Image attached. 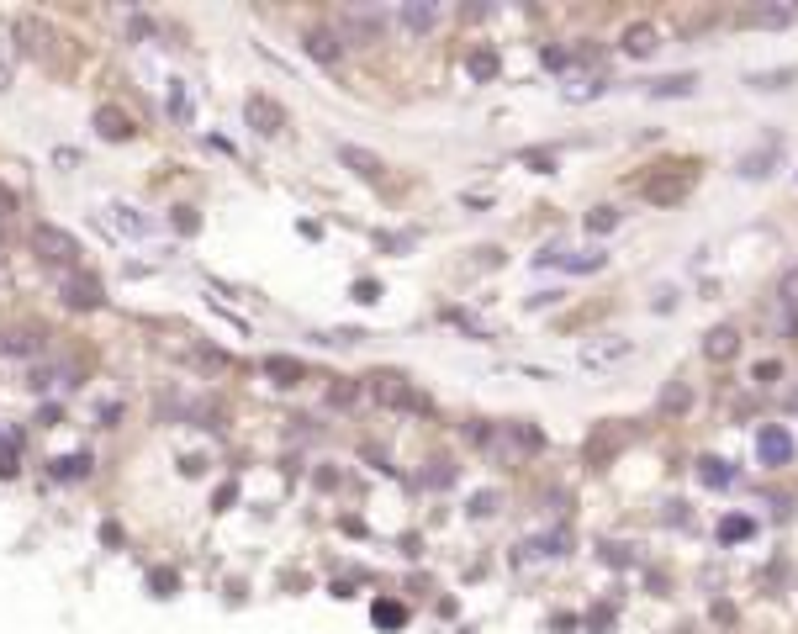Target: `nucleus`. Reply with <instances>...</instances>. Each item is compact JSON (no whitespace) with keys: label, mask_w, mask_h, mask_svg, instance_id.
Here are the masks:
<instances>
[{"label":"nucleus","mask_w":798,"mask_h":634,"mask_svg":"<svg viewBox=\"0 0 798 634\" xmlns=\"http://www.w3.org/2000/svg\"><path fill=\"white\" fill-rule=\"evenodd\" d=\"M629 354H635V344H629V339H619V333H603V339L582 344V365L603 370V365H619V360H629Z\"/></svg>","instance_id":"nucleus-6"},{"label":"nucleus","mask_w":798,"mask_h":634,"mask_svg":"<svg viewBox=\"0 0 798 634\" xmlns=\"http://www.w3.org/2000/svg\"><path fill=\"white\" fill-rule=\"evenodd\" d=\"M106 228L122 233V238H148L159 222L148 217L143 207H133V201H106Z\"/></svg>","instance_id":"nucleus-4"},{"label":"nucleus","mask_w":798,"mask_h":634,"mask_svg":"<svg viewBox=\"0 0 798 634\" xmlns=\"http://www.w3.org/2000/svg\"><path fill=\"white\" fill-rule=\"evenodd\" d=\"M656 48H661V32L651 22H629L619 32V53H629V59H651Z\"/></svg>","instance_id":"nucleus-8"},{"label":"nucleus","mask_w":798,"mask_h":634,"mask_svg":"<svg viewBox=\"0 0 798 634\" xmlns=\"http://www.w3.org/2000/svg\"><path fill=\"white\" fill-rule=\"evenodd\" d=\"M259 370H265L275 386H296V381H302V365L286 360V354H265V360H259Z\"/></svg>","instance_id":"nucleus-17"},{"label":"nucleus","mask_w":798,"mask_h":634,"mask_svg":"<svg viewBox=\"0 0 798 634\" xmlns=\"http://www.w3.org/2000/svg\"><path fill=\"white\" fill-rule=\"evenodd\" d=\"M645 191H651V201H677V196H688V180L661 175V180H651V185H645Z\"/></svg>","instance_id":"nucleus-23"},{"label":"nucleus","mask_w":798,"mask_h":634,"mask_svg":"<svg viewBox=\"0 0 798 634\" xmlns=\"http://www.w3.org/2000/svg\"><path fill=\"white\" fill-rule=\"evenodd\" d=\"M619 222H624L619 207H598V212H587V233H614Z\"/></svg>","instance_id":"nucleus-24"},{"label":"nucleus","mask_w":798,"mask_h":634,"mask_svg":"<svg viewBox=\"0 0 798 634\" xmlns=\"http://www.w3.org/2000/svg\"><path fill=\"white\" fill-rule=\"evenodd\" d=\"M497 69H503V64H497V53H492V48H476L471 59H466V74H471V80H481V85L497 80Z\"/></svg>","instance_id":"nucleus-20"},{"label":"nucleus","mask_w":798,"mask_h":634,"mask_svg":"<svg viewBox=\"0 0 798 634\" xmlns=\"http://www.w3.org/2000/svg\"><path fill=\"white\" fill-rule=\"evenodd\" d=\"M777 302H783L788 323H798V265H788V270H783V281H777Z\"/></svg>","instance_id":"nucleus-21"},{"label":"nucleus","mask_w":798,"mask_h":634,"mask_svg":"<svg viewBox=\"0 0 798 634\" xmlns=\"http://www.w3.org/2000/svg\"><path fill=\"white\" fill-rule=\"evenodd\" d=\"M735 354H740V328H735V323H719V328H709V333H703V360L730 365Z\"/></svg>","instance_id":"nucleus-7"},{"label":"nucleus","mask_w":798,"mask_h":634,"mask_svg":"<svg viewBox=\"0 0 798 634\" xmlns=\"http://www.w3.org/2000/svg\"><path fill=\"white\" fill-rule=\"evenodd\" d=\"M339 164H349L360 180H381L386 175V159L370 154V148H360V143H339Z\"/></svg>","instance_id":"nucleus-10"},{"label":"nucleus","mask_w":798,"mask_h":634,"mask_svg":"<svg viewBox=\"0 0 798 634\" xmlns=\"http://www.w3.org/2000/svg\"><path fill=\"white\" fill-rule=\"evenodd\" d=\"M307 53H312V59H318V64H339V53H344V37L333 32V27H312V32H307Z\"/></svg>","instance_id":"nucleus-12"},{"label":"nucleus","mask_w":798,"mask_h":634,"mask_svg":"<svg viewBox=\"0 0 798 634\" xmlns=\"http://www.w3.org/2000/svg\"><path fill=\"white\" fill-rule=\"evenodd\" d=\"M439 6L434 0H407V6H397V22H402V32H413V37H423V32H434L439 27Z\"/></svg>","instance_id":"nucleus-9"},{"label":"nucleus","mask_w":798,"mask_h":634,"mask_svg":"<svg viewBox=\"0 0 798 634\" xmlns=\"http://www.w3.org/2000/svg\"><path fill=\"white\" fill-rule=\"evenodd\" d=\"M96 127H101V138H111V143L133 138V117L117 111V106H96Z\"/></svg>","instance_id":"nucleus-13"},{"label":"nucleus","mask_w":798,"mask_h":634,"mask_svg":"<svg viewBox=\"0 0 798 634\" xmlns=\"http://www.w3.org/2000/svg\"><path fill=\"white\" fill-rule=\"evenodd\" d=\"M534 265H561V270H571V275H592V270H603L608 265V254L603 249H577V254H566V249H545Z\"/></svg>","instance_id":"nucleus-5"},{"label":"nucleus","mask_w":798,"mask_h":634,"mask_svg":"<svg viewBox=\"0 0 798 634\" xmlns=\"http://www.w3.org/2000/svg\"><path fill=\"white\" fill-rule=\"evenodd\" d=\"M725 539H746L751 534V518H725V529H719Z\"/></svg>","instance_id":"nucleus-27"},{"label":"nucleus","mask_w":798,"mask_h":634,"mask_svg":"<svg viewBox=\"0 0 798 634\" xmlns=\"http://www.w3.org/2000/svg\"><path fill=\"white\" fill-rule=\"evenodd\" d=\"M64 302L69 307H101V286L96 281H69L64 286Z\"/></svg>","instance_id":"nucleus-22"},{"label":"nucleus","mask_w":798,"mask_h":634,"mask_svg":"<svg viewBox=\"0 0 798 634\" xmlns=\"http://www.w3.org/2000/svg\"><path fill=\"white\" fill-rule=\"evenodd\" d=\"M777 376H783V365H777V360H767V365H756V381H777Z\"/></svg>","instance_id":"nucleus-28"},{"label":"nucleus","mask_w":798,"mask_h":634,"mask_svg":"<svg viewBox=\"0 0 798 634\" xmlns=\"http://www.w3.org/2000/svg\"><path fill=\"white\" fill-rule=\"evenodd\" d=\"M698 90V74H672V80H656L651 85V96L656 101H672V96H693Z\"/></svg>","instance_id":"nucleus-19"},{"label":"nucleus","mask_w":798,"mask_h":634,"mask_svg":"<svg viewBox=\"0 0 798 634\" xmlns=\"http://www.w3.org/2000/svg\"><path fill=\"white\" fill-rule=\"evenodd\" d=\"M376 624L402 629V624H407V608H402V603H376Z\"/></svg>","instance_id":"nucleus-25"},{"label":"nucleus","mask_w":798,"mask_h":634,"mask_svg":"<svg viewBox=\"0 0 798 634\" xmlns=\"http://www.w3.org/2000/svg\"><path fill=\"white\" fill-rule=\"evenodd\" d=\"M471 513H476V518H487V513H492V492H481V497H471Z\"/></svg>","instance_id":"nucleus-29"},{"label":"nucleus","mask_w":798,"mask_h":634,"mask_svg":"<svg viewBox=\"0 0 798 634\" xmlns=\"http://www.w3.org/2000/svg\"><path fill=\"white\" fill-rule=\"evenodd\" d=\"M370 397L376 402H386V407H402V413H429V397H418L413 386H407L402 376H392V370H376V376H370Z\"/></svg>","instance_id":"nucleus-2"},{"label":"nucleus","mask_w":798,"mask_h":634,"mask_svg":"<svg viewBox=\"0 0 798 634\" xmlns=\"http://www.w3.org/2000/svg\"><path fill=\"white\" fill-rule=\"evenodd\" d=\"M793 455H798L793 428H783V423H762V434H756V460H762L767 471H783V465H793Z\"/></svg>","instance_id":"nucleus-1"},{"label":"nucleus","mask_w":798,"mask_h":634,"mask_svg":"<svg viewBox=\"0 0 798 634\" xmlns=\"http://www.w3.org/2000/svg\"><path fill=\"white\" fill-rule=\"evenodd\" d=\"M6 85H11V59L0 53V90H6Z\"/></svg>","instance_id":"nucleus-30"},{"label":"nucleus","mask_w":798,"mask_h":634,"mask_svg":"<svg viewBox=\"0 0 798 634\" xmlns=\"http://www.w3.org/2000/svg\"><path fill=\"white\" fill-rule=\"evenodd\" d=\"M37 254L48 259V265H59V270H69V265H80V244H74V238L64 233V228H53V222H43V228H37Z\"/></svg>","instance_id":"nucleus-3"},{"label":"nucleus","mask_w":798,"mask_h":634,"mask_svg":"<svg viewBox=\"0 0 798 634\" xmlns=\"http://www.w3.org/2000/svg\"><path fill=\"white\" fill-rule=\"evenodd\" d=\"M90 471V455H69V460H59V476H85Z\"/></svg>","instance_id":"nucleus-26"},{"label":"nucleus","mask_w":798,"mask_h":634,"mask_svg":"<svg viewBox=\"0 0 798 634\" xmlns=\"http://www.w3.org/2000/svg\"><path fill=\"white\" fill-rule=\"evenodd\" d=\"M249 122H259V133H286V106L270 96H249Z\"/></svg>","instance_id":"nucleus-11"},{"label":"nucleus","mask_w":798,"mask_h":634,"mask_svg":"<svg viewBox=\"0 0 798 634\" xmlns=\"http://www.w3.org/2000/svg\"><path fill=\"white\" fill-rule=\"evenodd\" d=\"M693 407V386L688 381H666L661 386V413H688Z\"/></svg>","instance_id":"nucleus-18"},{"label":"nucleus","mask_w":798,"mask_h":634,"mask_svg":"<svg viewBox=\"0 0 798 634\" xmlns=\"http://www.w3.org/2000/svg\"><path fill=\"white\" fill-rule=\"evenodd\" d=\"M698 481H703L709 492H719V487H730V481H735V471H730V460L703 455V460H698Z\"/></svg>","instance_id":"nucleus-16"},{"label":"nucleus","mask_w":798,"mask_h":634,"mask_svg":"<svg viewBox=\"0 0 798 634\" xmlns=\"http://www.w3.org/2000/svg\"><path fill=\"white\" fill-rule=\"evenodd\" d=\"M164 111H170L175 122H191L196 106H191V90H185V80H164Z\"/></svg>","instance_id":"nucleus-15"},{"label":"nucleus","mask_w":798,"mask_h":634,"mask_svg":"<svg viewBox=\"0 0 798 634\" xmlns=\"http://www.w3.org/2000/svg\"><path fill=\"white\" fill-rule=\"evenodd\" d=\"M740 22L746 27H788V22H798V6H751Z\"/></svg>","instance_id":"nucleus-14"}]
</instances>
